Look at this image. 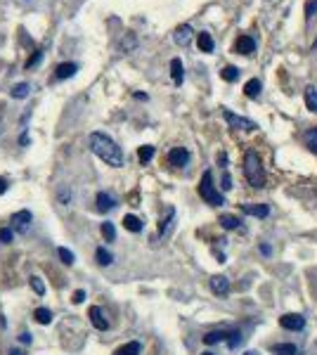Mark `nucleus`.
I'll use <instances>...</instances> for the list:
<instances>
[{
  "label": "nucleus",
  "mask_w": 317,
  "mask_h": 355,
  "mask_svg": "<svg viewBox=\"0 0 317 355\" xmlns=\"http://www.w3.org/2000/svg\"><path fill=\"white\" fill-rule=\"evenodd\" d=\"M90 149L104 163H109V166H114V168L123 166V152H121V147L109 138L107 133H93L90 135Z\"/></svg>",
  "instance_id": "1"
},
{
  "label": "nucleus",
  "mask_w": 317,
  "mask_h": 355,
  "mask_svg": "<svg viewBox=\"0 0 317 355\" xmlns=\"http://www.w3.org/2000/svg\"><path fill=\"white\" fill-rule=\"evenodd\" d=\"M244 175H246L251 187H263L265 185V170L261 163V156L256 154L253 149H248L244 156Z\"/></svg>",
  "instance_id": "2"
},
{
  "label": "nucleus",
  "mask_w": 317,
  "mask_h": 355,
  "mask_svg": "<svg viewBox=\"0 0 317 355\" xmlns=\"http://www.w3.org/2000/svg\"><path fill=\"white\" fill-rule=\"evenodd\" d=\"M199 197L206 201V204H211V206H223V204H225V197L218 192L216 185H213V175H211V170H206V173L201 175Z\"/></svg>",
  "instance_id": "3"
},
{
  "label": "nucleus",
  "mask_w": 317,
  "mask_h": 355,
  "mask_svg": "<svg viewBox=\"0 0 317 355\" xmlns=\"http://www.w3.org/2000/svg\"><path fill=\"white\" fill-rule=\"evenodd\" d=\"M223 116H225V121L232 126V128H237V131H256V128H258L251 119H244V116L232 114L230 109H223Z\"/></svg>",
  "instance_id": "4"
},
{
  "label": "nucleus",
  "mask_w": 317,
  "mask_h": 355,
  "mask_svg": "<svg viewBox=\"0 0 317 355\" xmlns=\"http://www.w3.org/2000/svg\"><path fill=\"white\" fill-rule=\"evenodd\" d=\"M279 324L284 329H289V332H298V329L305 327V317L298 315V313H286V315L279 317Z\"/></svg>",
  "instance_id": "5"
},
{
  "label": "nucleus",
  "mask_w": 317,
  "mask_h": 355,
  "mask_svg": "<svg viewBox=\"0 0 317 355\" xmlns=\"http://www.w3.org/2000/svg\"><path fill=\"white\" fill-rule=\"evenodd\" d=\"M88 317H90V322H93L95 329H100V332H107L109 329V320L104 317L100 306H93V308L88 310Z\"/></svg>",
  "instance_id": "6"
},
{
  "label": "nucleus",
  "mask_w": 317,
  "mask_h": 355,
  "mask_svg": "<svg viewBox=\"0 0 317 355\" xmlns=\"http://www.w3.org/2000/svg\"><path fill=\"white\" fill-rule=\"evenodd\" d=\"M187 161H189V152H187L185 147H175V149H170V152H168V163H170V166L182 168Z\"/></svg>",
  "instance_id": "7"
},
{
  "label": "nucleus",
  "mask_w": 317,
  "mask_h": 355,
  "mask_svg": "<svg viewBox=\"0 0 317 355\" xmlns=\"http://www.w3.org/2000/svg\"><path fill=\"white\" fill-rule=\"evenodd\" d=\"M211 291L216 293V296H227L230 293V279L225 277V275L211 277Z\"/></svg>",
  "instance_id": "8"
},
{
  "label": "nucleus",
  "mask_w": 317,
  "mask_h": 355,
  "mask_svg": "<svg viewBox=\"0 0 317 355\" xmlns=\"http://www.w3.org/2000/svg\"><path fill=\"white\" fill-rule=\"evenodd\" d=\"M192 26H189V24H182V26H178V29H175V33H173V38H175V43H178V45H189V40H192Z\"/></svg>",
  "instance_id": "9"
},
{
  "label": "nucleus",
  "mask_w": 317,
  "mask_h": 355,
  "mask_svg": "<svg viewBox=\"0 0 317 355\" xmlns=\"http://www.w3.org/2000/svg\"><path fill=\"white\" fill-rule=\"evenodd\" d=\"M234 50L239 54H251L256 50V40L251 38V36H239L237 43H234Z\"/></svg>",
  "instance_id": "10"
},
{
  "label": "nucleus",
  "mask_w": 317,
  "mask_h": 355,
  "mask_svg": "<svg viewBox=\"0 0 317 355\" xmlns=\"http://www.w3.org/2000/svg\"><path fill=\"white\" fill-rule=\"evenodd\" d=\"M76 71H78V64L76 62H64V64H59V67H57V71H54V78L64 81V78L76 76Z\"/></svg>",
  "instance_id": "11"
},
{
  "label": "nucleus",
  "mask_w": 317,
  "mask_h": 355,
  "mask_svg": "<svg viewBox=\"0 0 317 355\" xmlns=\"http://www.w3.org/2000/svg\"><path fill=\"white\" fill-rule=\"evenodd\" d=\"M170 76H173V83L175 85H182V81H185V69H182V62H180L178 57L170 60Z\"/></svg>",
  "instance_id": "12"
},
{
  "label": "nucleus",
  "mask_w": 317,
  "mask_h": 355,
  "mask_svg": "<svg viewBox=\"0 0 317 355\" xmlns=\"http://www.w3.org/2000/svg\"><path fill=\"white\" fill-rule=\"evenodd\" d=\"M244 211H246L248 216H256V218H268L270 216V206H268V204H246Z\"/></svg>",
  "instance_id": "13"
},
{
  "label": "nucleus",
  "mask_w": 317,
  "mask_h": 355,
  "mask_svg": "<svg viewBox=\"0 0 317 355\" xmlns=\"http://www.w3.org/2000/svg\"><path fill=\"white\" fill-rule=\"evenodd\" d=\"M197 45H199L201 52H213V47H216V43H213V38H211V33L201 31L199 36H197Z\"/></svg>",
  "instance_id": "14"
},
{
  "label": "nucleus",
  "mask_w": 317,
  "mask_h": 355,
  "mask_svg": "<svg viewBox=\"0 0 317 355\" xmlns=\"http://www.w3.org/2000/svg\"><path fill=\"white\" fill-rule=\"evenodd\" d=\"M140 350H142L140 341H128V343H123V346H118L114 355H140Z\"/></svg>",
  "instance_id": "15"
},
{
  "label": "nucleus",
  "mask_w": 317,
  "mask_h": 355,
  "mask_svg": "<svg viewBox=\"0 0 317 355\" xmlns=\"http://www.w3.org/2000/svg\"><path fill=\"white\" fill-rule=\"evenodd\" d=\"M95 201H97V209H100L102 213H107V211H111V209H114V204H116V201L111 199V194H107V192H100V194H97V199H95Z\"/></svg>",
  "instance_id": "16"
},
{
  "label": "nucleus",
  "mask_w": 317,
  "mask_h": 355,
  "mask_svg": "<svg viewBox=\"0 0 317 355\" xmlns=\"http://www.w3.org/2000/svg\"><path fill=\"white\" fill-rule=\"evenodd\" d=\"M261 88H263L261 81H258V78H251V81H246V85H244V95L251 97V100H256V97L261 95Z\"/></svg>",
  "instance_id": "17"
},
{
  "label": "nucleus",
  "mask_w": 317,
  "mask_h": 355,
  "mask_svg": "<svg viewBox=\"0 0 317 355\" xmlns=\"http://www.w3.org/2000/svg\"><path fill=\"white\" fill-rule=\"evenodd\" d=\"M227 336H230L227 332H223V329H216V332H209L206 336H204V343H206V346H213V343L227 341Z\"/></svg>",
  "instance_id": "18"
},
{
  "label": "nucleus",
  "mask_w": 317,
  "mask_h": 355,
  "mask_svg": "<svg viewBox=\"0 0 317 355\" xmlns=\"http://www.w3.org/2000/svg\"><path fill=\"white\" fill-rule=\"evenodd\" d=\"M123 227L128 232H140V230H142V220H140L138 216L128 213V216H123Z\"/></svg>",
  "instance_id": "19"
},
{
  "label": "nucleus",
  "mask_w": 317,
  "mask_h": 355,
  "mask_svg": "<svg viewBox=\"0 0 317 355\" xmlns=\"http://www.w3.org/2000/svg\"><path fill=\"white\" fill-rule=\"evenodd\" d=\"M272 353L275 355H298V348L294 343H277L272 346Z\"/></svg>",
  "instance_id": "20"
},
{
  "label": "nucleus",
  "mask_w": 317,
  "mask_h": 355,
  "mask_svg": "<svg viewBox=\"0 0 317 355\" xmlns=\"http://www.w3.org/2000/svg\"><path fill=\"white\" fill-rule=\"evenodd\" d=\"M29 93H31V85L29 83H17L10 95H12L15 100H24V97H29Z\"/></svg>",
  "instance_id": "21"
},
{
  "label": "nucleus",
  "mask_w": 317,
  "mask_h": 355,
  "mask_svg": "<svg viewBox=\"0 0 317 355\" xmlns=\"http://www.w3.org/2000/svg\"><path fill=\"white\" fill-rule=\"evenodd\" d=\"M152 156H154V147H152V145H142L138 149L140 163H149V161H152Z\"/></svg>",
  "instance_id": "22"
},
{
  "label": "nucleus",
  "mask_w": 317,
  "mask_h": 355,
  "mask_svg": "<svg viewBox=\"0 0 317 355\" xmlns=\"http://www.w3.org/2000/svg\"><path fill=\"white\" fill-rule=\"evenodd\" d=\"M95 258H97V263H100V265H104V268H107V265H111V263H114V256L109 254L107 249H97V251H95Z\"/></svg>",
  "instance_id": "23"
},
{
  "label": "nucleus",
  "mask_w": 317,
  "mask_h": 355,
  "mask_svg": "<svg viewBox=\"0 0 317 355\" xmlns=\"http://www.w3.org/2000/svg\"><path fill=\"white\" fill-rule=\"evenodd\" d=\"M33 317H36V322H38V324H50V322H52V313H50L47 308H36Z\"/></svg>",
  "instance_id": "24"
},
{
  "label": "nucleus",
  "mask_w": 317,
  "mask_h": 355,
  "mask_svg": "<svg viewBox=\"0 0 317 355\" xmlns=\"http://www.w3.org/2000/svg\"><path fill=\"white\" fill-rule=\"evenodd\" d=\"M29 220H31V211H17L15 216H12V223H15L17 227H24Z\"/></svg>",
  "instance_id": "25"
},
{
  "label": "nucleus",
  "mask_w": 317,
  "mask_h": 355,
  "mask_svg": "<svg viewBox=\"0 0 317 355\" xmlns=\"http://www.w3.org/2000/svg\"><path fill=\"white\" fill-rule=\"evenodd\" d=\"M173 218H175V211L168 209V213H166V220H161V225H159V237H163V234L170 230V225H173Z\"/></svg>",
  "instance_id": "26"
},
{
  "label": "nucleus",
  "mask_w": 317,
  "mask_h": 355,
  "mask_svg": "<svg viewBox=\"0 0 317 355\" xmlns=\"http://www.w3.org/2000/svg\"><path fill=\"white\" fill-rule=\"evenodd\" d=\"M220 225H223L225 230H234V227H239V218L225 213V216H220Z\"/></svg>",
  "instance_id": "27"
},
{
  "label": "nucleus",
  "mask_w": 317,
  "mask_h": 355,
  "mask_svg": "<svg viewBox=\"0 0 317 355\" xmlns=\"http://www.w3.org/2000/svg\"><path fill=\"white\" fill-rule=\"evenodd\" d=\"M305 104L310 111H317V90L315 88H305Z\"/></svg>",
  "instance_id": "28"
},
{
  "label": "nucleus",
  "mask_w": 317,
  "mask_h": 355,
  "mask_svg": "<svg viewBox=\"0 0 317 355\" xmlns=\"http://www.w3.org/2000/svg\"><path fill=\"white\" fill-rule=\"evenodd\" d=\"M220 76H223L227 83H232V81L239 78V69H237V67H225V69L220 71Z\"/></svg>",
  "instance_id": "29"
},
{
  "label": "nucleus",
  "mask_w": 317,
  "mask_h": 355,
  "mask_svg": "<svg viewBox=\"0 0 317 355\" xmlns=\"http://www.w3.org/2000/svg\"><path fill=\"white\" fill-rule=\"evenodd\" d=\"M102 234H104V240L107 242H114L116 240V227L111 223H102Z\"/></svg>",
  "instance_id": "30"
},
{
  "label": "nucleus",
  "mask_w": 317,
  "mask_h": 355,
  "mask_svg": "<svg viewBox=\"0 0 317 355\" xmlns=\"http://www.w3.org/2000/svg\"><path fill=\"white\" fill-rule=\"evenodd\" d=\"M57 254H59V258H62L64 265H74V261H76V258H74V254H71L69 249H64V247L57 249Z\"/></svg>",
  "instance_id": "31"
},
{
  "label": "nucleus",
  "mask_w": 317,
  "mask_h": 355,
  "mask_svg": "<svg viewBox=\"0 0 317 355\" xmlns=\"http://www.w3.org/2000/svg\"><path fill=\"white\" fill-rule=\"evenodd\" d=\"M29 284H31V289L38 293V296H43V293H45V284L40 282V277H31V279H29Z\"/></svg>",
  "instance_id": "32"
},
{
  "label": "nucleus",
  "mask_w": 317,
  "mask_h": 355,
  "mask_svg": "<svg viewBox=\"0 0 317 355\" xmlns=\"http://www.w3.org/2000/svg\"><path fill=\"white\" fill-rule=\"evenodd\" d=\"M40 57H43V52H40V50H36V52H33L31 57L26 60V69H33V67L40 62Z\"/></svg>",
  "instance_id": "33"
},
{
  "label": "nucleus",
  "mask_w": 317,
  "mask_h": 355,
  "mask_svg": "<svg viewBox=\"0 0 317 355\" xmlns=\"http://www.w3.org/2000/svg\"><path fill=\"white\" fill-rule=\"evenodd\" d=\"M315 12H317V0H308L305 3V19H310Z\"/></svg>",
  "instance_id": "34"
},
{
  "label": "nucleus",
  "mask_w": 317,
  "mask_h": 355,
  "mask_svg": "<svg viewBox=\"0 0 317 355\" xmlns=\"http://www.w3.org/2000/svg\"><path fill=\"white\" fill-rule=\"evenodd\" d=\"M0 242H3V244H10V242H12V230H10V227H0Z\"/></svg>",
  "instance_id": "35"
},
{
  "label": "nucleus",
  "mask_w": 317,
  "mask_h": 355,
  "mask_svg": "<svg viewBox=\"0 0 317 355\" xmlns=\"http://www.w3.org/2000/svg\"><path fill=\"white\" fill-rule=\"evenodd\" d=\"M227 343H230V348H237L241 343V334L239 332H232L230 336H227Z\"/></svg>",
  "instance_id": "36"
},
{
  "label": "nucleus",
  "mask_w": 317,
  "mask_h": 355,
  "mask_svg": "<svg viewBox=\"0 0 317 355\" xmlns=\"http://www.w3.org/2000/svg\"><path fill=\"white\" fill-rule=\"evenodd\" d=\"M69 199H71L69 190H59V201H62V204H69Z\"/></svg>",
  "instance_id": "37"
},
{
  "label": "nucleus",
  "mask_w": 317,
  "mask_h": 355,
  "mask_svg": "<svg viewBox=\"0 0 317 355\" xmlns=\"http://www.w3.org/2000/svg\"><path fill=\"white\" fill-rule=\"evenodd\" d=\"M223 190H225V192H227V190H232V178L227 175V173L223 175Z\"/></svg>",
  "instance_id": "38"
},
{
  "label": "nucleus",
  "mask_w": 317,
  "mask_h": 355,
  "mask_svg": "<svg viewBox=\"0 0 317 355\" xmlns=\"http://www.w3.org/2000/svg\"><path fill=\"white\" fill-rule=\"evenodd\" d=\"M71 301H74V303H83L85 301V291H81V289H78V291L74 293V299H71Z\"/></svg>",
  "instance_id": "39"
},
{
  "label": "nucleus",
  "mask_w": 317,
  "mask_h": 355,
  "mask_svg": "<svg viewBox=\"0 0 317 355\" xmlns=\"http://www.w3.org/2000/svg\"><path fill=\"white\" fill-rule=\"evenodd\" d=\"M19 341H22V343H31V334L22 332V334H19Z\"/></svg>",
  "instance_id": "40"
},
{
  "label": "nucleus",
  "mask_w": 317,
  "mask_h": 355,
  "mask_svg": "<svg viewBox=\"0 0 317 355\" xmlns=\"http://www.w3.org/2000/svg\"><path fill=\"white\" fill-rule=\"evenodd\" d=\"M5 190H8V180L0 178V194H5Z\"/></svg>",
  "instance_id": "41"
},
{
  "label": "nucleus",
  "mask_w": 317,
  "mask_h": 355,
  "mask_svg": "<svg viewBox=\"0 0 317 355\" xmlns=\"http://www.w3.org/2000/svg\"><path fill=\"white\" fill-rule=\"evenodd\" d=\"M261 251H263V254H265V256H270V251H272V249H270V247H268V244H263V247H261Z\"/></svg>",
  "instance_id": "42"
},
{
  "label": "nucleus",
  "mask_w": 317,
  "mask_h": 355,
  "mask_svg": "<svg viewBox=\"0 0 317 355\" xmlns=\"http://www.w3.org/2000/svg\"><path fill=\"white\" fill-rule=\"evenodd\" d=\"M308 147H310V149H312V152H317V140H315V142L310 140V142H308Z\"/></svg>",
  "instance_id": "43"
},
{
  "label": "nucleus",
  "mask_w": 317,
  "mask_h": 355,
  "mask_svg": "<svg viewBox=\"0 0 317 355\" xmlns=\"http://www.w3.org/2000/svg\"><path fill=\"white\" fill-rule=\"evenodd\" d=\"M10 355H22V350H17L15 348V350H10Z\"/></svg>",
  "instance_id": "44"
},
{
  "label": "nucleus",
  "mask_w": 317,
  "mask_h": 355,
  "mask_svg": "<svg viewBox=\"0 0 317 355\" xmlns=\"http://www.w3.org/2000/svg\"><path fill=\"white\" fill-rule=\"evenodd\" d=\"M244 355H258V353H253V350H248V353H244Z\"/></svg>",
  "instance_id": "45"
},
{
  "label": "nucleus",
  "mask_w": 317,
  "mask_h": 355,
  "mask_svg": "<svg viewBox=\"0 0 317 355\" xmlns=\"http://www.w3.org/2000/svg\"><path fill=\"white\" fill-rule=\"evenodd\" d=\"M312 47H317V38H315V43H312Z\"/></svg>",
  "instance_id": "46"
},
{
  "label": "nucleus",
  "mask_w": 317,
  "mask_h": 355,
  "mask_svg": "<svg viewBox=\"0 0 317 355\" xmlns=\"http://www.w3.org/2000/svg\"><path fill=\"white\" fill-rule=\"evenodd\" d=\"M201 355H213V353H201Z\"/></svg>",
  "instance_id": "47"
}]
</instances>
